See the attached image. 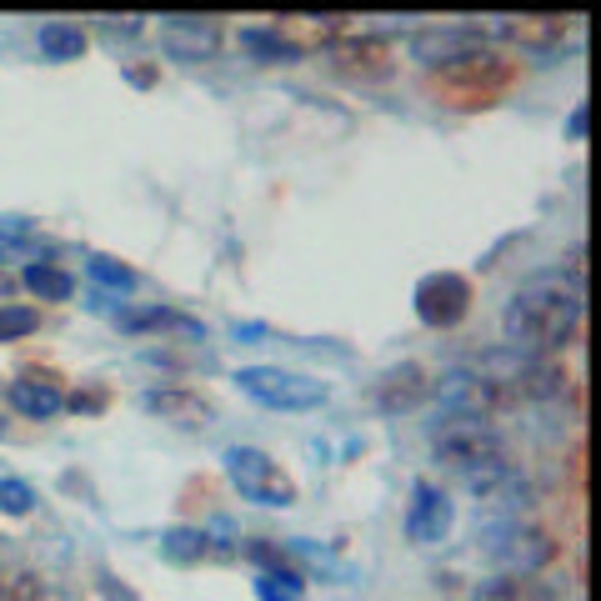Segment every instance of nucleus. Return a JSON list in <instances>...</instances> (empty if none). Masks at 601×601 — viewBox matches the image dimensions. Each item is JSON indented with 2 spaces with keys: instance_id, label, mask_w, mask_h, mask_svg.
Segmentation results:
<instances>
[{
  "instance_id": "1",
  "label": "nucleus",
  "mask_w": 601,
  "mask_h": 601,
  "mask_svg": "<svg viewBox=\"0 0 601 601\" xmlns=\"http://www.w3.org/2000/svg\"><path fill=\"white\" fill-rule=\"evenodd\" d=\"M581 326V286H571L561 271L532 276L512 291L502 311L506 346L526 351V356H551L561 351Z\"/></svg>"
},
{
  "instance_id": "2",
  "label": "nucleus",
  "mask_w": 601,
  "mask_h": 601,
  "mask_svg": "<svg viewBox=\"0 0 601 601\" xmlns=\"http://www.w3.org/2000/svg\"><path fill=\"white\" fill-rule=\"evenodd\" d=\"M476 551L506 577H536V571L557 561V536L536 522H496L476 536Z\"/></svg>"
},
{
  "instance_id": "3",
  "label": "nucleus",
  "mask_w": 601,
  "mask_h": 601,
  "mask_svg": "<svg viewBox=\"0 0 601 601\" xmlns=\"http://www.w3.org/2000/svg\"><path fill=\"white\" fill-rule=\"evenodd\" d=\"M431 396L441 401L447 416H471V421H486V427H492L496 416L516 411V396L506 391L502 382H492L486 372H476V366H451V372H441L437 382H431Z\"/></svg>"
},
{
  "instance_id": "4",
  "label": "nucleus",
  "mask_w": 601,
  "mask_h": 601,
  "mask_svg": "<svg viewBox=\"0 0 601 601\" xmlns=\"http://www.w3.org/2000/svg\"><path fill=\"white\" fill-rule=\"evenodd\" d=\"M431 451L457 476L471 466H486V461H512V447H506L502 431L486 427V421H471V416H447L441 427H431Z\"/></svg>"
},
{
  "instance_id": "5",
  "label": "nucleus",
  "mask_w": 601,
  "mask_h": 601,
  "mask_svg": "<svg viewBox=\"0 0 601 601\" xmlns=\"http://www.w3.org/2000/svg\"><path fill=\"white\" fill-rule=\"evenodd\" d=\"M226 481L236 486L246 502L256 506H291L296 502V481L281 471V461H271L261 447H230L221 457Z\"/></svg>"
},
{
  "instance_id": "6",
  "label": "nucleus",
  "mask_w": 601,
  "mask_h": 601,
  "mask_svg": "<svg viewBox=\"0 0 601 601\" xmlns=\"http://www.w3.org/2000/svg\"><path fill=\"white\" fill-rule=\"evenodd\" d=\"M236 386L251 401L271 406V411H311V406H326L331 396L326 382H311L301 372H281V366H240Z\"/></svg>"
},
{
  "instance_id": "7",
  "label": "nucleus",
  "mask_w": 601,
  "mask_h": 601,
  "mask_svg": "<svg viewBox=\"0 0 601 601\" xmlns=\"http://www.w3.org/2000/svg\"><path fill=\"white\" fill-rule=\"evenodd\" d=\"M461 486L471 492V502L496 512L502 522H522V512H532L536 502L532 481L516 471V461H486V466L461 471Z\"/></svg>"
},
{
  "instance_id": "8",
  "label": "nucleus",
  "mask_w": 601,
  "mask_h": 601,
  "mask_svg": "<svg viewBox=\"0 0 601 601\" xmlns=\"http://www.w3.org/2000/svg\"><path fill=\"white\" fill-rule=\"evenodd\" d=\"M486 55L481 25H427L411 35V61L427 71H457Z\"/></svg>"
},
{
  "instance_id": "9",
  "label": "nucleus",
  "mask_w": 601,
  "mask_h": 601,
  "mask_svg": "<svg viewBox=\"0 0 601 601\" xmlns=\"http://www.w3.org/2000/svg\"><path fill=\"white\" fill-rule=\"evenodd\" d=\"M416 316L431 331H451L471 311V281L461 271H431L416 281Z\"/></svg>"
},
{
  "instance_id": "10",
  "label": "nucleus",
  "mask_w": 601,
  "mask_h": 601,
  "mask_svg": "<svg viewBox=\"0 0 601 601\" xmlns=\"http://www.w3.org/2000/svg\"><path fill=\"white\" fill-rule=\"evenodd\" d=\"M451 522H457L451 496L441 492L437 481H416V486H411V506H406V536H411L416 547H437V541H447Z\"/></svg>"
},
{
  "instance_id": "11",
  "label": "nucleus",
  "mask_w": 601,
  "mask_h": 601,
  "mask_svg": "<svg viewBox=\"0 0 601 601\" xmlns=\"http://www.w3.org/2000/svg\"><path fill=\"white\" fill-rule=\"evenodd\" d=\"M221 45V25L211 15H161V51L171 61H211Z\"/></svg>"
},
{
  "instance_id": "12",
  "label": "nucleus",
  "mask_w": 601,
  "mask_h": 601,
  "mask_svg": "<svg viewBox=\"0 0 601 601\" xmlns=\"http://www.w3.org/2000/svg\"><path fill=\"white\" fill-rule=\"evenodd\" d=\"M141 406L151 416H161V421H171V427H181V431L216 427V406H211L201 391H191V386H155V391L141 396Z\"/></svg>"
},
{
  "instance_id": "13",
  "label": "nucleus",
  "mask_w": 601,
  "mask_h": 601,
  "mask_svg": "<svg viewBox=\"0 0 601 601\" xmlns=\"http://www.w3.org/2000/svg\"><path fill=\"white\" fill-rule=\"evenodd\" d=\"M571 31L567 15H496V35L526 45V51H551Z\"/></svg>"
},
{
  "instance_id": "14",
  "label": "nucleus",
  "mask_w": 601,
  "mask_h": 601,
  "mask_svg": "<svg viewBox=\"0 0 601 601\" xmlns=\"http://www.w3.org/2000/svg\"><path fill=\"white\" fill-rule=\"evenodd\" d=\"M427 396H431V382H427V372H421L416 361L391 366V372L376 382V401H382V411H411V406H421Z\"/></svg>"
},
{
  "instance_id": "15",
  "label": "nucleus",
  "mask_w": 601,
  "mask_h": 601,
  "mask_svg": "<svg viewBox=\"0 0 601 601\" xmlns=\"http://www.w3.org/2000/svg\"><path fill=\"white\" fill-rule=\"evenodd\" d=\"M120 331H131V336H141V331H171V336L181 341H206V326H201L196 316H186V311H165V307H146V311H120Z\"/></svg>"
},
{
  "instance_id": "16",
  "label": "nucleus",
  "mask_w": 601,
  "mask_h": 601,
  "mask_svg": "<svg viewBox=\"0 0 601 601\" xmlns=\"http://www.w3.org/2000/svg\"><path fill=\"white\" fill-rule=\"evenodd\" d=\"M11 406L31 421H51V416L66 411V391L51 376H21V382H11Z\"/></svg>"
},
{
  "instance_id": "17",
  "label": "nucleus",
  "mask_w": 601,
  "mask_h": 601,
  "mask_svg": "<svg viewBox=\"0 0 601 601\" xmlns=\"http://www.w3.org/2000/svg\"><path fill=\"white\" fill-rule=\"evenodd\" d=\"M471 601H557V587H547V581H536V577H506V571H496V577H486L471 591Z\"/></svg>"
},
{
  "instance_id": "18",
  "label": "nucleus",
  "mask_w": 601,
  "mask_h": 601,
  "mask_svg": "<svg viewBox=\"0 0 601 601\" xmlns=\"http://www.w3.org/2000/svg\"><path fill=\"white\" fill-rule=\"evenodd\" d=\"M161 557L175 561V567H196V561L211 557V536L201 526H165L161 532Z\"/></svg>"
},
{
  "instance_id": "19",
  "label": "nucleus",
  "mask_w": 601,
  "mask_h": 601,
  "mask_svg": "<svg viewBox=\"0 0 601 601\" xmlns=\"http://www.w3.org/2000/svg\"><path fill=\"white\" fill-rule=\"evenodd\" d=\"M240 45H246L256 61H296V55H301V45H296L281 25H246V31H240Z\"/></svg>"
},
{
  "instance_id": "20",
  "label": "nucleus",
  "mask_w": 601,
  "mask_h": 601,
  "mask_svg": "<svg viewBox=\"0 0 601 601\" xmlns=\"http://www.w3.org/2000/svg\"><path fill=\"white\" fill-rule=\"evenodd\" d=\"M35 41H41L45 61H81V55H86V31L71 21H45Z\"/></svg>"
},
{
  "instance_id": "21",
  "label": "nucleus",
  "mask_w": 601,
  "mask_h": 601,
  "mask_svg": "<svg viewBox=\"0 0 601 601\" xmlns=\"http://www.w3.org/2000/svg\"><path fill=\"white\" fill-rule=\"evenodd\" d=\"M21 281H25V291L41 296V301H71V296H76V276L51 266V261H31Z\"/></svg>"
},
{
  "instance_id": "22",
  "label": "nucleus",
  "mask_w": 601,
  "mask_h": 601,
  "mask_svg": "<svg viewBox=\"0 0 601 601\" xmlns=\"http://www.w3.org/2000/svg\"><path fill=\"white\" fill-rule=\"evenodd\" d=\"M256 601H307V581L291 567H271L256 577Z\"/></svg>"
},
{
  "instance_id": "23",
  "label": "nucleus",
  "mask_w": 601,
  "mask_h": 601,
  "mask_svg": "<svg viewBox=\"0 0 601 601\" xmlns=\"http://www.w3.org/2000/svg\"><path fill=\"white\" fill-rule=\"evenodd\" d=\"M86 271H90V281L106 286V291H131V286H136V271H131V266L110 261V256H90Z\"/></svg>"
},
{
  "instance_id": "24",
  "label": "nucleus",
  "mask_w": 601,
  "mask_h": 601,
  "mask_svg": "<svg viewBox=\"0 0 601 601\" xmlns=\"http://www.w3.org/2000/svg\"><path fill=\"white\" fill-rule=\"evenodd\" d=\"M41 326V311L35 307H11V301H0V341H21Z\"/></svg>"
},
{
  "instance_id": "25",
  "label": "nucleus",
  "mask_w": 601,
  "mask_h": 601,
  "mask_svg": "<svg viewBox=\"0 0 601 601\" xmlns=\"http://www.w3.org/2000/svg\"><path fill=\"white\" fill-rule=\"evenodd\" d=\"M31 506H35L31 481H21V476H0V512H6V516H31Z\"/></svg>"
},
{
  "instance_id": "26",
  "label": "nucleus",
  "mask_w": 601,
  "mask_h": 601,
  "mask_svg": "<svg viewBox=\"0 0 601 601\" xmlns=\"http://www.w3.org/2000/svg\"><path fill=\"white\" fill-rule=\"evenodd\" d=\"M25 251H31V221L6 216L0 221V256H25Z\"/></svg>"
},
{
  "instance_id": "27",
  "label": "nucleus",
  "mask_w": 601,
  "mask_h": 601,
  "mask_svg": "<svg viewBox=\"0 0 601 601\" xmlns=\"http://www.w3.org/2000/svg\"><path fill=\"white\" fill-rule=\"evenodd\" d=\"M291 551H296V557H301V561H307V567H316L321 577H346V561H336V557H331V551L311 547V541H301V536H296V541H291Z\"/></svg>"
},
{
  "instance_id": "28",
  "label": "nucleus",
  "mask_w": 601,
  "mask_h": 601,
  "mask_svg": "<svg viewBox=\"0 0 601 601\" xmlns=\"http://www.w3.org/2000/svg\"><path fill=\"white\" fill-rule=\"evenodd\" d=\"M35 587V577L25 571V577H0V601H25Z\"/></svg>"
},
{
  "instance_id": "29",
  "label": "nucleus",
  "mask_w": 601,
  "mask_h": 601,
  "mask_svg": "<svg viewBox=\"0 0 601 601\" xmlns=\"http://www.w3.org/2000/svg\"><path fill=\"white\" fill-rule=\"evenodd\" d=\"M25 601H71V597L61 587H51V581L35 577V587H31V597H25Z\"/></svg>"
},
{
  "instance_id": "30",
  "label": "nucleus",
  "mask_w": 601,
  "mask_h": 601,
  "mask_svg": "<svg viewBox=\"0 0 601 601\" xmlns=\"http://www.w3.org/2000/svg\"><path fill=\"white\" fill-rule=\"evenodd\" d=\"M567 136H571V141H581V136H587V106H577V110H571V120H567Z\"/></svg>"
},
{
  "instance_id": "31",
  "label": "nucleus",
  "mask_w": 601,
  "mask_h": 601,
  "mask_svg": "<svg viewBox=\"0 0 601 601\" xmlns=\"http://www.w3.org/2000/svg\"><path fill=\"white\" fill-rule=\"evenodd\" d=\"M0 431H6V421H0Z\"/></svg>"
}]
</instances>
